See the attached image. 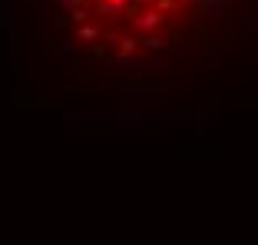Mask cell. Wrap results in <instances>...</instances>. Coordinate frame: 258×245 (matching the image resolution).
Wrapping results in <instances>:
<instances>
[{"instance_id":"15","label":"cell","mask_w":258,"mask_h":245,"mask_svg":"<svg viewBox=\"0 0 258 245\" xmlns=\"http://www.w3.org/2000/svg\"><path fill=\"white\" fill-rule=\"evenodd\" d=\"M133 4H136V7H143V10H146V7H152V4H159V0H133Z\"/></svg>"},{"instance_id":"9","label":"cell","mask_w":258,"mask_h":245,"mask_svg":"<svg viewBox=\"0 0 258 245\" xmlns=\"http://www.w3.org/2000/svg\"><path fill=\"white\" fill-rule=\"evenodd\" d=\"M116 43H119V53H126V56H133L139 50V46H143V40H133V37H122V40H116Z\"/></svg>"},{"instance_id":"8","label":"cell","mask_w":258,"mask_h":245,"mask_svg":"<svg viewBox=\"0 0 258 245\" xmlns=\"http://www.w3.org/2000/svg\"><path fill=\"white\" fill-rule=\"evenodd\" d=\"M99 37V30L93 27V23H83V27H76V40L80 43H90V40H96Z\"/></svg>"},{"instance_id":"12","label":"cell","mask_w":258,"mask_h":245,"mask_svg":"<svg viewBox=\"0 0 258 245\" xmlns=\"http://www.w3.org/2000/svg\"><path fill=\"white\" fill-rule=\"evenodd\" d=\"M248 30H251V33H258V4L248 10Z\"/></svg>"},{"instance_id":"1","label":"cell","mask_w":258,"mask_h":245,"mask_svg":"<svg viewBox=\"0 0 258 245\" xmlns=\"http://www.w3.org/2000/svg\"><path fill=\"white\" fill-rule=\"evenodd\" d=\"M215 109H67L63 119L67 122H119V126H133L139 130L143 122H196V126H205V122L215 119Z\"/></svg>"},{"instance_id":"10","label":"cell","mask_w":258,"mask_h":245,"mask_svg":"<svg viewBox=\"0 0 258 245\" xmlns=\"http://www.w3.org/2000/svg\"><path fill=\"white\" fill-rule=\"evenodd\" d=\"M70 20H73V23H76V27H83V23H86V20H90V10H86V7H83V4H76V7H73V10H70Z\"/></svg>"},{"instance_id":"2","label":"cell","mask_w":258,"mask_h":245,"mask_svg":"<svg viewBox=\"0 0 258 245\" xmlns=\"http://www.w3.org/2000/svg\"><path fill=\"white\" fill-rule=\"evenodd\" d=\"M166 23V14H162L159 7H146V10H139L136 17H133V27H136L139 33H156Z\"/></svg>"},{"instance_id":"6","label":"cell","mask_w":258,"mask_h":245,"mask_svg":"<svg viewBox=\"0 0 258 245\" xmlns=\"http://www.w3.org/2000/svg\"><path fill=\"white\" fill-rule=\"evenodd\" d=\"M93 7H96L99 17H103V14H106V17H119L122 10H126V7H119V4H113V0H96Z\"/></svg>"},{"instance_id":"13","label":"cell","mask_w":258,"mask_h":245,"mask_svg":"<svg viewBox=\"0 0 258 245\" xmlns=\"http://www.w3.org/2000/svg\"><path fill=\"white\" fill-rule=\"evenodd\" d=\"M56 4H60V10H67V14H70V10H73L80 0H56Z\"/></svg>"},{"instance_id":"5","label":"cell","mask_w":258,"mask_h":245,"mask_svg":"<svg viewBox=\"0 0 258 245\" xmlns=\"http://www.w3.org/2000/svg\"><path fill=\"white\" fill-rule=\"evenodd\" d=\"M143 46L149 50V53H166V50H169V40L159 37V33H146V37H143Z\"/></svg>"},{"instance_id":"3","label":"cell","mask_w":258,"mask_h":245,"mask_svg":"<svg viewBox=\"0 0 258 245\" xmlns=\"http://www.w3.org/2000/svg\"><path fill=\"white\" fill-rule=\"evenodd\" d=\"M116 93H122V96H169V86L162 83H133V86H116Z\"/></svg>"},{"instance_id":"14","label":"cell","mask_w":258,"mask_h":245,"mask_svg":"<svg viewBox=\"0 0 258 245\" xmlns=\"http://www.w3.org/2000/svg\"><path fill=\"white\" fill-rule=\"evenodd\" d=\"M63 53H76V40H63Z\"/></svg>"},{"instance_id":"7","label":"cell","mask_w":258,"mask_h":245,"mask_svg":"<svg viewBox=\"0 0 258 245\" xmlns=\"http://www.w3.org/2000/svg\"><path fill=\"white\" fill-rule=\"evenodd\" d=\"M192 53H215L219 50V37H205V40H199L196 46H189Z\"/></svg>"},{"instance_id":"17","label":"cell","mask_w":258,"mask_h":245,"mask_svg":"<svg viewBox=\"0 0 258 245\" xmlns=\"http://www.w3.org/2000/svg\"><path fill=\"white\" fill-rule=\"evenodd\" d=\"M93 4H96V0H93Z\"/></svg>"},{"instance_id":"11","label":"cell","mask_w":258,"mask_h":245,"mask_svg":"<svg viewBox=\"0 0 258 245\" xmlns=\"http://www.w3.org/2000/svg\"><path fill=\"white\" fill-rule=\"evenodd\" d=\"M156 7H159L162 14H166V10H182V0H159Z\"/></svg>"},{"instance_id":"4","label":"cell","mask_w":258,"mask_h":245,"mask_svg":"<svg viewBox=\"0 0 258 245\" xmlns=\"http://www.w3.org/2000/svg\"><path fill=\"white\" fill-rule=\"evenodd\" d=\"M196 7L202 10V17H205V20L219 23L222 17H225V10H228V0H196Z\"/></svg>"},{"instance_id":"16","label":"cell","mask_w":258,"mask_h":245,"mask_svg":"<svg viewBox=\"0 0 258 245\" xmlns=\"http://www.w3.org/2000/svg\"><path fill=\"white\" fill-rule=\"evenodd\" d=\"M113 4H119V7H129V0H113Z\"/></svg>"}]
</instances>
